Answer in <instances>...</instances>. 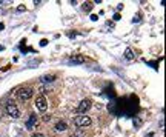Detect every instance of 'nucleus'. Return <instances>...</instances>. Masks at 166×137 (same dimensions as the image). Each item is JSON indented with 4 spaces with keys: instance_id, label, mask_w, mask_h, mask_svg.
<instances>
[{
    "instance_id": "f257e3e1",
    "label": "nucleus",
    "mask_w": 166,
    "mask_h": 137,
    "mask_svg": "<svg viewBox=\"0 0 166 137\" xmlns=\"http://www.w3.org/2000/svg\"><path fill=\"white\" fill-rule=\"evenodd\" d=\"M33 94H34V91H33V88H29V86L20 88V89L17 91V97H19V100H22V102L29 100V99L33 97Z\"/></svg>"
},
{
    "instance_id": "f03ea898",
    "label": "nucleus",
    "mask_w": 166,
    "mask_h": 137,
    "mask_svg": "<svg viewBox=\"0 0 166 137\" xmlns=\"http://www.w3.org/2000/svg\"><path fill=\"white\" fill-rule=\"evenodd\" d=\"M74 125L75 126H89L91 125V117H88V115H85V114H79V115H75L74 119Z\"/></svg>"
},
{
    "instance_id": "7ed1b4c3",
    "label": "nucleus",
    "mask_w": 166,
    "mask_h": 137,
    "mask_svg": "<svg viewBox=\"0 0 166 137\" xmlns=\"http://www.w3.org/2000/svg\"><path fill=\"white\" fill-rule=\"evenodd\" d=\"M6 112H8V115H11L14 119H17L20 115V109H19V106L14 102H8L6 103Z\"/></svg>"
},
{
    "instance_id": "20e7f679",
    "label": "nucleus",
    "mask_w": 166,
    "mask_h": 137,
    "mask_svg": "<svg viewBox=\"0 0 166 137\" xmlns=\"http://www.w3.org/2000/svg\"><path fill=\"white\" fill-rule=\"evenodd\" d=\"M91 106H92V102H91L89 99H85V100H82V102L79 103L77 111H79L80 114H85L86 111H89V109H91Z\"/></svg>"
},
{
    "instance_id": "39448f33",
    "label": "nucleus",
    "mask_w": 166,
    "mask_h": 137,
    "mask_svg": "<svg viewBox=\"0 0 166 137\" xmlns=\"http://www.w3.org/2000/svg\"><path fill=\"white\" fill-rule=\"evenodd\" d=\"M36 108L39 109V111H46V108H48V102H46V99L43 97V96H39L37 99H36Z\"/></svg>"
},
{
    "instance_id": "423d86ee",
    "label": "nucleus",
    "mask_w": 166,
    "mask_h": 137,
    "mask_svg": "<svg viewBox=\"0 0 166 137\" xmlns=\"http://www.w3.org/2000/svg\"><path fill=\"white\" fill-rule=\"evenodd\" d=\"M69 63H72V65H80V63H85V56H74V57H71Z\"/></svg>"
},
{
    "instance_id": "0eeeda50",
    "label": "nucleus",
    "mask_w": 166,
    "mask_h": 137,
    "mask_svg": "<svg viewBox=\"0 0 166 137\" xmlns=\"http://www.w3.org/2000/svg\"><path fill=\"white\" fill-rule=\"evenodd\" d=\"M37 123V117L34 115V114H31V117H29V120L26 122V126L31 129V128H34V125Z\"/></svg>"
},
{
    "instance_id": "6e6552de",
    "label": "nucleus",
    "mask_w": 166,
    "mask_h": 137,
    "mask_svg": "<svg viewBox=\"0 0 166 137\" xmlns=\"http://www.w3.org/2000/svg\"><path fill=\"white\" fill-rule=\"evenodd\" d=\"M125 59L126 60H134V51L131 48H126L125 49Z\"/></svg>"
},
{
    "instance_id": "1a4fd4ad",
    "label": "nucleus",
    "mask_w": 166,
    "mask_h": 137,
    "mask_svg": "<svg viewBox=\"0 0 166 137\" xmlns=\"http://www.w3.org/2000/svg\"><path fill=\"white\" fill-rule=\"evenodd\" d=\"M66 128H68V125H66L65 122H62V120L56 123V129H57V131H65Z\"/></svg>"
},
{
    "instance_id": "9d476101",
    "label": "nucleus",
    "mask_w": 166,
    "mask_h": 137,
    "mask_svg": "<svg viewBox=\"0 0 166 137\" xmlns=\"http://www.w3.org/2000/svg\"><path fill=\"white\" fill-rule=\"evenodd\" d=\"M40 80H42L43 83H49V82H54V80H56V76H43Z\"/></svg>"
},
{
    "instance_id": "9b49d317",
    "label": "nucleus",
    "mask_w": 166,
    "mask_h": 137,
    "mask_svg": "<svg viewBox=\"0 0 166 137\" xmlns=\"http://www.w3.org/2000/svg\"><path fill=\"white\" fill-rule=\"evenodd\" d=\"M83 11H85V13H89V11H91V3H85V5H83Z\"/></svg>"
},
{
    "instance_id": "f8f14e48",
    "label": "nucleus",
    "mask_w": 166,
    "mask_h": 137,
    "mask_svg": "<svg viewBox=\"0 0 166 137\" xmlns=\"http://www.w3.org/2000/svg\"><path fill=\"white\" fill-rule=\"evenodd\" d=\"M46 43H48V40H46V39H43V40H40V45H42V46H45Z\"/></svg>"
},
{
    "instance_id": "ddd939ff",
    "label": "nucleus",
    "mask_w": 166,
    "mask_h": 137,
    "mask_svg": "<svg viewBox=\"0 0 166 137\" xmlns=\"http://www.w3.org/2000/svg\"><path fill=\"white\" fill-rule=\"evenodd\" d=\"M97 19H98V16H95V14L91 16V20H97Z\"/></svg>"
},
{
    "instance_id": "4468645a",
    "label": "nucleus",
    "mask_w": 166,
    "mask_h": 137,
    "mask_svg": "<svg viewBox=\"0 0 166 137\" xmlns=\"http://www.w3.org/2000/svg\"><path fill=\"white\" fill-rule=\"evenodd\" d=\"M114 20H120V14H115L114 16Z\"/></svg>"
},
{
    "instance_id": "2eb2a0df",
    "label": "nucleus",
    "mask_w": 166,
    "mask_h": 137,
    "mask_svg": "<svg viewBox=\"0 0 166 137\" xmlns=\"http://www.w3.org/2000/svg\"><path fill=\"white\" fill-rule=\"evenodd\" d=\"M140 17H141V16H140V14H137V16H135V19H134V22H137V20H140Z\"/></svg>"
},
{
    "instance_id": "dca6fc26",
    "label": "nucleus",
    "mask_w": 166,
    "mask_h": 137,
    "mask_svg": "<svg viewBox=\"0 0 166 137\" xmlns=\"http://www.w3.org/2000/svg\"><path fill=\"white\" fill-rule=\"evenodd\" d=\"M33 137H45V135H43V134H34Z\"/></svg>"
}]
</instances>
